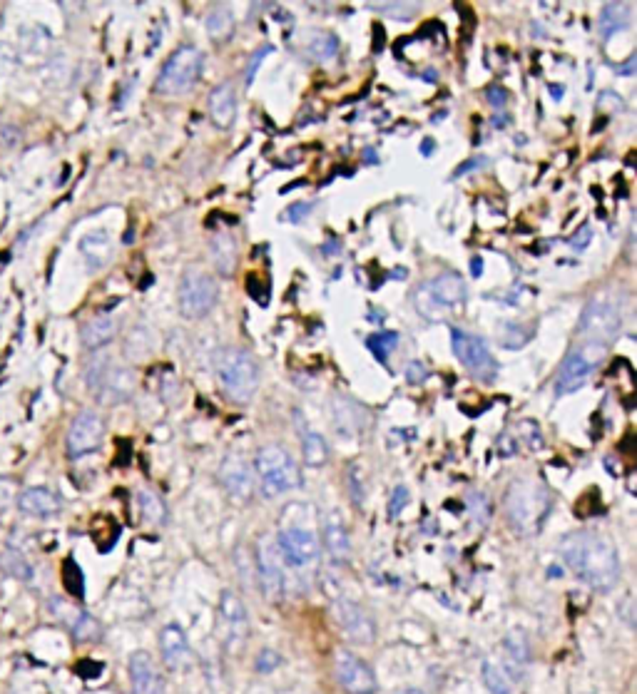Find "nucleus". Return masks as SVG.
<instances>
[{
  "label": "nucleus",
  "instance_id": "nucleus-30",
  "mask_svg": "<svg viewBox=\"0 0 637 694\" xmlns=\"http://www.w3.org/2000/svg\"><path fill=\"white\" fill-rule=\"evenodd\" d=\"M366 346H369V351L381 361V364H389V356L394 354L396 346H399V334H396V331L381 329L366 339Z\"/></svg>",
  "mask_w": 637,
  "mask_h": 694
},
{
  "label": "nucleus",
  "instance_id": "nucleus-45",
  "mask_svg": "<svg viewBox=\"0 0 637 694\" xmlns=\"http://www.w3.org/2000/svg\"><path fill=\"white\" fill-rule=\"evenodd\" d=\"M496 451L501 458H511L518 453V441L511 436V433H503V436H498L496 441Z\"/></svg>",
  "mask_w": 637,
  "mask_h": 694
},
{
  "label": "nucleus",
  "instance_id": "nucleus-16",
  "mask_svg": "<svg viewBox=\"0 0 637 694\" xmlns=\"http://www.w3.org/2000/svg\"><path fill=\"white\" fill-rule=\"evenodd\" d=\"M219 483H222L224 491L229 493V498L239 500V503L252 498L254 473L247 458L237 456V453H229L222 461V466H219Z\"/></svg>",
  "mask_w": 637,
  "mask_h": 694
},
{
  "label": "nucleus",
  "instance_id": "nucleus-31",
  "mask_svg": "<svg viewBox=\"0 0 637 694\" xmlns=\"http://www.w3.org/2000/svg\"><path fill=\"white\" fill-rule=\"evenodd\" d=\"M496 336L498 341H501L503 349H523L526 341L533 336V331L521 324H501L496 329Z\"/></svg>",
  "mask_w": 637,
  "mask_h": 694
},
{
  "label": "nucleus",
  "instance_id": "nucleus-41",
  "mask_svg": "<svg viewBox=\"0 0 637 694\" xmlns=\"http://www.w3.org/2000/svg\"><path fill=\"white\" fill-rule=\"evenodd\" d=\"M279 665H282V657H279L274 650H269V647L257 655V672H259V675H269V672L277 670Z\"/></svg>",
  "mask_w": 637,
  "mask_h": 694
},
{
  "label": "nucleus",
  "instance_id": "nucleus-2",
  "mask_svg": "<svg viewBox=\"0 0 637 694\" xmlns=\"http://www.w3.org/2000/svg\"><path fill=\"white\" fill-rule=\"evenodd\" d=\"M550 513V496L543 483L516 481L506 493V518L521 535H533L543 528Z\"/></svg>",
  "mask_w": 637,
  "mask_h": 694
},
{
  "label": "nucleus",
  "instance_id": "nucleus-52",
  "mask_svg": "<svg viewBox=\"0 0 637 694\" xmlns=\"http://www.w3.org/2000/svg\"><path fill=\"white\" fill-rule=\"evenodd\" d=\"M324 254H336V252H341V244H336V242H326V247L321 249Z\"/></svg>",
  "mask_w": 637,
  "mask_h": 694
},
{
  "label": "nucleus",
  "instance_id": "nucleus-37",
  "mask_svg": "<svg viewBox=\"0 0 637 694\" xmlns=\"http://www.w3.org/2000/svg\"><path fill=\"white\" fill-rule=\"evenodd\" d=\"M312 53L317 60H331L336 53H339V40H336V35L331 33H319L317 38L312 40Z\"/></svg>",
  "mask_w": 637,
  "mask_h": 694
},
{
  "label": "nucleus",
  "instance_id": "nucleus-39",
  "mask_svg": "<svg viewBox=\"0 0 637 694\" xmlns=\"http://www.w3.org/2000/svg\"><path fill=\"white\" fill-rule=\"evenodd\" d=\"M379 13L389 15V18L396 20H411L416 15V10H419V3H381L374 5Z\"/></svg>",
  "mask_w": 637,
  "mask_h": 694
},
{
  "label": "nucleus",
  "instance_id": "nucleus-20",
  "mask_svg": "<svg viewBox=\"0 0 637 694\" xmlns=\"http://www.w3.org/2000/svg\"><path fill=\"white\" fill-rule=\"evenodd\" d=\"M18 508L20 513L33 515V518H48L55 515L63 503H60L58 493H53L50 488H28L18 496Z\"/></svg>",
  "mask_w": 637,
  "mask_h": 694
},
{
  "label": "nucleus",
  "instance_id": "nucleus-14",
  "mask_svg": "<svg viewBox=\"0 0 637 694\" xmlns=\"http://www.w3.org/2000/svg\"><path fill=\"white\" fill-rule=\"evenodd\" d=\"M105 436V423L103 418L98 416L95 411H83L73 418L68 431V456L70 458H80L88 456V453L98 451L100 443H103Z\"/></svg>",
  "mask_w": 637,
  "mask_h": 694
},
{
  "label": "nucleus",
  "instance_id": "nucleus-50",
  "mask_svg": "<svg viewBox=\"0 0 637 694\" xmlns=\"http://www.w3.org/2000/svg\"><path fill=\"white\" fill-rule=\"evenodd\" d=\"M10 500H13V483L3 481V478H0V513L8 508Z\"/></svg>",
  "mask_w": 637,
  "mask_h": 694
},
{
  "label": "nucleus",
  "instance_id": "nucleus-13",
  "mask_svg": "<svg viewBox=\"0 0 637 694\" xmlns=\"http://www.w3.org/2000/svg\"><path fill=\"white\" fill-rule=\"evenodd\" d=\"M334 672H336V680H339L341 690H344L346 694H374L376 687H379L374 670H371L361 657H356L354 652L349 650L336 652Z\"/></svg>",
  "mask_w": 637,
  "mask_h": 694
},
{
  "label": "nucleus",
  "instance_id": "nucleus-17",
  "mask_svg": "<svg viewBox=\"0 0 637 694\" xmlns=\"http://www.w3.org/2000/svg\"><path fill=\"white\" fill-rule=\"evenodd\" d=\"M130 690L132 694H162V675L150 652L137 650L130 655Z\"/></svg>",
  "mask_w": 637,
  "mask_h": 694
},
{
  "label": "nucleus",
  "instance_id": "nucleus-4",
  "mask_svg": "<svg viewBox=\"0 0 637 694\" xmlns=\"http://www.w3.org/2000/svg\"><path fill=\"white\" fill-rule=\"evenodd\" d=\"M254 468L259 473V491L264 498H279L302 486V473H299L297 461L282 446H274V443L264 446L257 453Z\"/></svg>",
  "mask_w": 637,
  "mask_h": 694
},
{
  "label": "nucleus",
  "instance_id": "nucleus-54",
  "mask_svg": "<svg viewBox=\"0 0 637 694\" xmlns=\"http://www.w3.org/2000/svg\"><path fill=\"white\" fill-rule=\"evenodd\" d=\"M550 95H553L555 100L563 98V85H550Z\"/></svg>",
  "mask_w": 637,
  "mask_h": 694
},
{
  "label": "nucleus",
  "instance_id": "nucleus-11",
  "mask_svg": "<svg viewBox=\"0 0 637 694\" xmlns=\"http://www.w3.org/2000/svg\"><path fill=\"white\" fill-rule=\"evenodd\" d=\"M620 311L608 301H590L580 316L578 334L580 341H595V344L610 346L620 334Z\"/></svg>",
  "mask_w": 637,
  "mask_h": 694
},
{
  "label": "nucleus",
  "instance_id": "nucleus-51",
  "mask_svg": "<svg viewBox=\"0 0 637 694\" xmlns=\"http://www.w3.org/2000/svg\"><path fill=\"white\" fill-rule=\"evenodd\" d=\"M635 65H637V60L630 58L628 63L618 65V68H615V73H618V75H635Z\"/></svg>",
  "mask_w": 637,
  "mask_h": 694
},
{
  "label": "nucleus",
  "instance_id": "nucleus-19",
  "mask_svg": "<svg viewBox=\"0 0 637 694\" xmlns=\"http://www.w3.org/2000/svg\"><path fill=\"white\" fill-rule=\"evenodd\" d=\"M160 652L170 670H182L190 662V642H187L185 630L177 622H170V625L162 627Z\"/></svg>",
  "mask_w": 637,
  "mask_h": 694
},
{
  "label": "nucleus",
  "instance_id": "nucleus-40",
  "mask_svg": "<svg viewBox=\"0 0 637 694\" xmlns=\"http://www.w3.org/2000/svg\"><path fill=\"white\" fill-rule=\"evenodd\" d=\"M409 488L406 486H396L394 493H391L389 500V518H399L404 513V508L409 505Z\"/></svg>",
  "mask_w": 637,
  "mask_h": 694
},
{
  "label": "nucleus",
  "instance_id": "nucleus-28",
  "mask_svg": "<svg viewBox=\"0 0 637 694\" xmlns=\"http://www.w3.org/2000/svg\"><path fill=\"white\" fill-rule=\"evenodd\" d=\"M207 33L214 43H227L234 35V18L227 8H214L207 15Z\"/></svg>",
  "mask_w": 637,
  "mask_h": 694
},
{
  "label": "nucleus",
  "instance_id": "nucleus-38",
  "mask_svg": "<svg viewBox=\"0 0 637 694\" xmlns=\"http://www.w3.org/2000/svg\"><path fill=\"white\" fill-rule=\"evenodd\" d=\"M518 441H523L528 448H533V451H540V448H543V433H540L538 423L535 421L518 423Z\"/></svg>",
  "mask_w": 637,
  "mask_h": 694
},
{
  "label": "nucleus",
  "instance_id": "nucleus-43",
  "mask_svg": "<svg viewBox=\"0 0 637 694\" xmlns=\"http://www.w3.org/2000/svg\"><path fill=\"white\" fill-rule=\"evenodd\" d=\"M68 570L73 573V578L70 575H65V583H68V590L73 595H78V597H83V573L78 570V565H75V560H68Z\"/></svg>",
  "mask_w": 637,
  "mask_h": 694
},
{
  "label": "nucleus",
  "instance_id": "nucleus-18",
  "mask_svg": "<svg viewBox=\"0 0 637 694\" xmlns=\"http://www.w3.org/2000/svg\"><path fill=\"white\" fill-rule=\"evenodd\" d=\"M257 570L262 580V590L269 600H279L284 593V573L279 568V553L274 545L262 540L257 548Z\"/></svg>",
  "mask_w": 637,
  "mask_h": 694
},
{
  "label": "nucleus",
  "instance_id": "nucleus-46",
  "mask_svg": "<svg viewBox=\"0 0 637 694\" xmlns=\"http://www.w3.org/2000/svg\"><path fill=\"white\" fill-rule=\"evenodd\" d=\"M488 157H473V160H468V162H463L461 167H458L456 172H453V180H458V177H466V175H471V172H476V170H483V167L488 165Z\"/></svg>",
  "mask_w": 637,
  "mask_h": 694
},
{
  "label": "nucleus",
  "instance_id": "nucleus-6",
  "mask_svg": "<svg viewBox=\"0 0 637 694\" xmlns=\"http://www.w3.org/2000/svg\"><path fill=\"white\" fill-rule=\"evenodd\" d=\"M605 356H608V346L595 344V341L575 344L563 359V364H560L558 376H555V394L565 396L578 391L595 374V369L603 364Z\"/></svg>",
  "mask_w": 637,
  "mask_h": 694
},
{
  "label": "nucleus",
  "instance_id": "nucleus-29",
  "mask_svg": "<svg viewBox=\"0 0 637 694\" xmlns=\"http://www.w3.org/2000/svg\"><path fill=\"white\" fill-rule=\"evenodd\" d=\"M0 568H3L5 575H10V578L15 580L33 578V568H30L28 558L15 548H5L3 553H0Z\"/></svg>",
  "mask_w": 637,
  "mask_h": 694
},
{
  "label": "nucleus",
  "instance_id": "nucleus-3",
  "mask_svg": "<svg viewBox=\"0 0 637 694\" xmlns=\"http://www.w3.org/2000/svg\"><path fill=\"white\" fill-rule=\"evenodd\" d=\"M466 301V282L456 272L428 279L414 292V306L428 321H446Z\"/></svg>",
  "mask_w": 637,
  "mask_h": 694
},
{
  "label": "nucleus",
  "instance_id": "nucleus-48",
  "mask_svg": "<svg viewBox=\"0 0 637 694\" xmlns=\"http://www.w3.org/2000/svg\"><path fill=\"white\" fill-rule=\"evenodd\" d=\"M406 376H409L411 384H424V381L428 379V371L421 361H411L409 369H406Z\"/></svg>",
  "mask_w": 637,
  "mask_h": 694
},
{
  "label": "nucleus",
  "instance_id": "nucleus-26",
  "mask_svg": "<svg viewBox=\"0 0 637 694\" xmlns=\"http://www.w3.org/2000/svg\"><path fill=\"white\" fill-rule=\"evenodd\" d=\"M137 508H140V518L147 525H162L167 520V505L157 493L140 491L137 493Z\"/></svg>",
  "mask_w": 637,
  "mask_h": 694
},
{
  "label": "nucleus",
  "instance_id": "nucleus-49",
  "mask_svg": "<svg viewBox=\"0 0 637 694\" xmlns=\"http://www.w3.org/2000/svg\"><path fill=\"white\" fill-rule=\"evenodd\" d=\"M486 98H488V102H491V107H496V110H503V107H506V102H508V93L496 85V88L486 90Z\"/></svg>",
  "mask_w": 637,
  "mask_h": 694
},
{
  "label": "nucleus",
  "instance_id": "nucleus-15",
  "mask_svg": "<svg viewBox=\"0 0 637 694\" xmlns=\"http://www.w3.org/2000/svg\"><path fill=\"white\" fill-rule=\"evenodd\" d=\"M334 617L351 642H356V645H364V647L374 645V640H376L374 617H371L369 612H366L364 607L359 605V602L336 600L334 602Z\"/></svg>",
  "mask_w": 637,
  "mask_h": 694
},
{
  "label": "nucleus",
  "instance_id": "nucleus-5",
  "mask_svg": "<svg viewBox=\"0 0 637 694\" xmlns=\"http://www.w3.org/2000/svg\"><path fill=\"white\" fill-rule=\"evenodd\" d=\"M214 366H217L222 391L232 401L244 403L254 396L259 386V369L252 354H247L244 349H222Z\"/></svg>",
  "mask_w": 637,
  "mask_h": 694
},
{
  "label": "nucleus",
  "instance_id": "nucleus-53",
  "mask_svg": "<svg viewBox=\"0 0 637 694\" xmlns=\"http://www.w3.org/2000/svg\"><path fill=\"white\" fill-rule=\"evenodd\" d=\"M471 272H473V277H481V274H483V262H481V259H473Z\"/></svg>",
  "mask_w": 637,
  "mask_h": 694
},
{
  "label": "nucleus",
  "instance_id": "nucleus-56",
  "mask_svg": "<svg viewBox=\"0 0 637 694\" xmlns=\"http://www.w3.org/2000/svg\"><path fill=\"white\" fill-rule=\"evenodd\" d=\"M401 694H426V692H421V690H406V692H401Z\"/></svg>",
  "mask_w": 637,
  "mask_h": 694
},
{
  "label": "nucleus",
  "instance_id": "nucleus-23",
  "mask_svg": "<svg viewBox=\"0 0 637 694\" xmlns=\"http://www.w3.org/2000/svg\"><path fill=\"white\" fill-rule=\"evenodd\" d=\"M324 545H326V553L331 555V560H334V563H346V560H349V555H351L349 533H346L344 523H341L336 515H331V518L326 520Z\"/></svg>",
  "mask_w": 637,
  "mask_h": 694
},
{
  "label": "nucleus",
  "instance_id": "nucleus-27",
  "mask_svg": "<svg viewBox=\"0 0 637 694\" xmlns=\"http://www.w3.org/2000/svg\"><path fill=\"white\" fill-rule=\"evenodd\" d=\"M630 20V8L625 3H608L600 13V35L605 40L610 38L613 33L623 30Z\"/></svg>",
  "mask_w": 637,
  "mask_h": 694
},
{
  "label": "nucleus",
  "instance_id": "nucleus-22",
  "mask_svg": "<svg viewBox=\"0 0 637 694\" xmlns=\"http://www.w3.org/2000/svg\"><path fill=\"white\" fill-rule=\"evenodd\" d=\"M297 431H299V436H302L304 463H307V466H312V468L324 466V463L329 461V446H326V441H324V436H321V433L309 428V423L304 421L302 413H297Z\"/></svg>",
  "mask_w": 637,
  "mask_h": 694
},
{
  "label": "nucleus",
  "instance_id": "nucleus-24",
  "mask_svg": "<svg viewBox=\"0 0 637 694\" xmlns=\"http://www.w3.org/2000/svg\"><path fill=\"white\" fill-rule=\"evenodd\" d=\"M115 334H117L115 319H110V316H95V319H90L88 324L83 326L80 339H83L85 349L98 351L103 349L105 344H110V341L115 339Z\"/></svg>",
  "mask_w": 637,
  "mask_h": 694
},
{
  "label": "nucleus",
  "instance_id": "nucleus-1",
  "mask_svg": "<svg viewBox=\"0 0 637 694\" xmlns=\"http://www.w3.org/2000/svg\"><path fill=\"white\" fill-rule=\"evenodd\" d=\"M560 555L575 578L598 593H608L620 580V555L613 540L593 530H578L560 540Z\"/></svg>",
  "mask_w": 637,
  "mask_h": 694
},
{
  "label": "nucleus",
  "instance_id": "nucleus-12",
  "mask_svg": "<svg viewBox=\"0 0 637 694\" xmlns=\"http://www.w3.org/2000/svg\"><path fill=\"white\" fill-rule=\"evenodd\" d=\"M277 553L284 565L294 570H304L319 560V540L307 528H284L277 535Z\"/></svg>",
  "mask_w": 637,
  "mask_h": 694
},
{
  "label": "nucleus",
  "instance_id": "nucleus-9",
  "mask_svg": "<svg viewBox=\"0 0 637 694\" xmlns=\"http://www.w3.org/2000/svg\"><path fill=\"white\" fill-rule=\"evenodd\" d=\"M217 632L227 652H242L249 637V615L244 600L232 590H224L217 607Z\"/></svg>",
  "mask_w": 637,
  "mask_h": 694
},
{
  "label": "nucleus",
  "instance_id": "nucleus-8",
  "mask_svg": "<svg viewBox=\"0 0 637 694\" xmlns=\"http://www.w3.org/2000/svg\"><path fill=\"white\" fill-rule=\"evenodd\" d=\"M451 346L453 356L466 366V371L473 379L483 381V384H493L498 379V361L493 359L491 349H488L481 336L468 334L463 329H453Z\"/></svg>",
  "mask_w": 637,
  "mask_h": 694
},
{
  "label": "nucleus",
  "instance_id": "nucleus-35",
  "mask_svg": "<svg viewBox=\"0 0 637 694\" xmlns=\"http://www.w3.org/2000/svg\"><path fill=\"white\" fill-rule=\"evenodd\" d=\"M468 510H471L473 520H476L478 525H486L488 520H491V513H493L491 500H488V496L483 491L468 493Z\"/></svg>",
  "mask_w": 637,
  "mask_h": 694
},
{
  "label": "nucleus",
  "instance_id": "nucleus-10",
  "mask_svg": "<svg viewBox=\"0 0 637 694\" xmlns=\"http://www.w3.org/2000/svg\"><path fill=\"white\" fill-rule=\"evenodd\" d=\"M219 297L217 282L202 269H187L180 282V314L185 319H202L214 309Z\"/></svg>",
  "mask_w": 637,
  "mask_h": 694
},
{
  "label": "nucleus",
  "instance_id": "nucleus-32",
  "mask_svg": "<svg viewBox=\"0 0 637 694\" xmlns=\"http://www.w3.org/2000/svg\"><path fill=\"white\" fill-rule=\"evenodd\" d=\"M212 257L217 262V269H222V274H232L234 262H237V247H234V239L219 237L212 247Z\"/></svg>",
  "mask_w": 637,
  "mask_h": 694
},
{
  "label": "nucleus",
  "instance_id": "nucleus-7",
  "mask_svg": "<svg viewBox=\"0 0 637 694\" xmlns=\"http://www.w3.org/2000/svg\"><path fill=\"white\" fill-rule=\"evenodd\" d=\"M202 65H205V58H202L200 50L195 45H182L162 65L155 80V90L160 95L187 93L200 80Z\"/></svg>",
  "mask_w": 637,
  "mask_h": 694
},
{
  "label": "nucleus",
  "instance_id": "nucleus-34",
  "mask_svg": "<svg viewBox=\"0 0 637 694\" xmlns=\"http://www.w3.org/2000/svg\"><path fill=\"white\" fill-rule=\"evenodd\" d=\"M506 652L508 657H511V662H516V665L521 667H526L528 660H531V647H528L523 632H511V635L506 637Z\"/></svg>",
  "mask_w": 637,
  "mask_h": 694
},
{
  "label": "nucleus",
  "instance_id": "nucleus-42",
  "mask_svg": "<svg viewBox=\"0 0 637 694\" xmlns=\"http://www.w3.org/2000/svg\"><path fill=\"white\" fill-rule=\"evenodd\" d=\"M590 239H593V227H590V224H583V227H578V232L568 239V244L570 249H575V252H583V249H588Z\"/></svg>",
  "mask_w": 637,
  "mask_h": 694
},
{
  "label": "nucleus",
  "instance_id": "nucleus-21",
  "mask_svg": "<svg viewBox=\"0 0 637 694\" xmlns=\"http://www.w3.org/2000/svg\"><path fill=\"white\" fill-rule=\"evenodd\" d=\"M210 117L219 130H229L237 117V95L229 83L217 85L210 95Z\"/></svg>",
  "mask_w": 637,
  "mask_h": 694
},
{
  "label": "nucleus",
  "instance_id": "nucleus-55",
  "mask_svg": "<svg viewBox=\"0 0 637 694\" xmlns=\"http://www.w3.org/2000/svg\"><path fill=\"white\" fill-rule=\"evenodd\" d=\"M421 152L428 157L433 152V140H424V145H421Z\"/></svg>",
  "mask_w": 637,
  "mask_h": 694
},
{
  "label": "nucleus",
  "instance_id": "nucleus-25",
  "mask_svg": "<svg viewBox=\"0 0 637 694\" xmlns=\"http://www.w3.org/2000/svg\"><path fill=\"white\" fill-rule=\"evenodd\" d=\"M80 252L85 254V259L90 262V267L100 269L105 267L107 259L112 257V242L105 232H93L88 237H83L80 242Z\"/></svg>",
  "mask_w": 637,
  "mask_h": 694
},
{
  "label": "nucleus",
  "instance_id": "nucleus-47",
  "mask_svg": "<svg viewBox=\"0 0 637 694\" xmlns=\"http://www.w3.org/2000/svg\"><path fill=\"white\" fill-rule=\"evenodd\" d=\"M312 212H314V202H302V204H294L284 217H287L289 222H302V219H307Z\"/></svg>",
  "mask_w": 637,
  "mask_h": 694
},
{
  "label": "nucleus",
  "instance_id": "nucleus-36",
  "mask_svg": "<svg viewBox=\"0 0 637 694\" xmlns=\"http://www.w3.org/2000/svg\"><path fill=\"white\" fill-rule=\"evenodd\" d=\"M73 635H75V640H83V642H88V640H95V637H100V625H98V620L95 617H90L88 612H80L78 615V620L73 622Z\"/></svg>",
  "mask_w": 637,
  "mask_h": 694
},
{
  "label": "nucleus",
  "instance_id": "nucleus-44",
  "mask_svg": "<svg viewBox=\"0 0 637 694\" xmlns=\"http://www.w3.org/2000/svg\"><path fill=\"white\" fill-rule=\"evenodd\" d=\"M272 45H264L262 50H257V53L252 55V60H249V65H247V73H244V80H247V85H252V80H254V73L259 70V65H262V60L267 58L269 53H272Z\"/></svg>",
  "mask_w": 637,
  "mask_h": 694
},
{
  "label": "nucleus",
  "instance_id": "nucleus-33",
  "mask_svg": "<svg viewBox=\"0 0 637 694\" xmlns=\"http://www.w3.org/2000/svg\"><path fill=\"white\" fill-rule=\"evenodd\" d=\"M483 685L488 687L491 694H511V685H508V677L496 662H483Z\"/></svg>",
  "mask_w": 637,
  "mask_h": 694
}]
</instances>
